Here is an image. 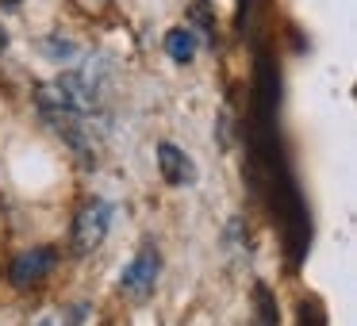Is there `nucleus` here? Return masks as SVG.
Instances as JSON below:
<instances>
[{"label": "nucleus", "instance_id": "f257e3e1", "mask_svg": "<svg viewBox=\"0 0 357 326\" xmlns=\"http://www.w3.org/2000/svg\"><path fill=\"white\" fill-rule=\"evenodd\" d=\"M112 211L116 208H112L108 200H89L85 208L77 211V219H73V254L77 257H89L104 246L108 226H112Z\"/></svg>", "mask_w": 357, "mask_h": 326}, {"label": "nucleus", "instance_id": "f03ea898", "mask_svg": "<svg viewBox=\"0 0 357 326\" xmlns=\"http://www.w3.org/2000/svg\"><path fill=\"white\" fill-rule=\"evenodd\" d=\"M158 272H162V254L154 246H142V254L119 272V288H123L131 300H146L158 284Z\"/></svg>", "mask_w": 357, "mask_h": 326}, {"label": "nucleus", "instance_id": "7ed1b4c3", "mask_svg": "<svg viewBox=\"0 0 357 326\" xmlns=\"http://www.w3.org/2000/svg\"><path fill=\"white\" fill-rule=\"evenodd\" d=\"M58 265V249L54 246H39V249H27V254H20L16 261H12V284L16 288H31L39 284L43 277H50Z\"/></svg>", "mask_w": 357, "mask_h": 326}, {"label": "nucleus", "instance_id": "6e6552de", "mask_svg": "<svg viewBox=\"0 0 357 326\" xmlns=\"http://www.w3.org/2000/svg\"><path fill=\"white\" fill-rule=\"evenodd\" d=\"M73 4H77V8L85 12V16H100V12L108 8L112 0H73Z\"/></svg>", "mask_w": 357, "mask_h": 326}, {"label": "nucleus", "instance_id": "423d86ee", "mask_svg": "<svg viewBox=\"0 0 357 326\" xmlns=\"http://www.w3.org/2000/svg\"><path fill=\"white\" fill-rule=\"evenodd\" d=\"M93 315L89 303H70V307H54L47 315H39L31 326H85V318Z\"/></svg>", "mask_w": 357, "mask_h": 326}, {"label": "nucleus", "instance_id": "20e7f679", "mask_svg": "<svg viewBox=\"0 0 357 326\" xmlns=\"http://www.w3.org/2000/svg\"><path fill=\"white\" fill-rule=\"evenodd\" d=\"M158 165H162V177L165 185L181 188V185H192L196 180V165L185 150H177L173 142H158Z\"/></svg>", "mask_w": 357, "mask_h": 326}, {"label": "nucleus", "instance_id": "39448f33", "mask_svg": "<svg viewBox=\"0 0 357 326\" xmlns=\"http://www.w3.org/2000/svg\"><path fill=\"white\" fill-rule=\"evenodd\" d=\"M196 47H200V39H196L192 27H173V31H165V54L173 58L177 65H188L196 58Z\"/></svg>", "mask_w": 357, "mask_h": 326}, {"label": "nucleus", "instance_id": "9d476101", "mask_svg": "<svg viewBox=\"0 0 357 326\" xmlns=\"http://www.w3.org/2000/svg\"><path fill=\"white\" fill-rule=\"evenodd\" d=\"M0 4H4V8H20V0H0Z\"/></svg>", "mask_w": 357, "mask_h": 326}, {"label": "nucleus", "instance_id": "1a4fd4ad", "mask_svg": "<svg viewBox=\"0 0 357 326\" xmlns=\"http://www.w3.org/2000/svg\"><path fill=\"white\" fill-rule=\"evenodd\" d=\"M4 50H8V31L0 27V54H4Z\"/></svg>", "mask_w": 357, "mask_h": 326}, {"label": "nucleus", "instance_id": "0eeeda50", "mask_svg": "<svg viewBox=\"0 0 357 326\" xmlns=\"http://www.w3.org/2000/svg\"><path fill=\"white\" fill-rule=\"evenodd\" d=\"M43 54L54 58V62H73V58H77V42H73V39H58V35H54V39L43 42Z\"/></svg>", "mask_w": 357, "mask_h": 326}]
</instances>
